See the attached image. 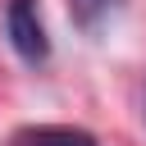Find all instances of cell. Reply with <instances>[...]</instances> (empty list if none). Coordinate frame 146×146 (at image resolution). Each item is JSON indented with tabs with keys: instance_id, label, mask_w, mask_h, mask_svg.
<instances>
[{
	"instance_id": "6da1fadb",
	"label": "cell",
	"mask_w": 146,
	"mask_h": 146,
	"mask_svg": "<svg viewBox=\"0 0 146 146\" xmlns=\"http://www.w3.org/2000/svg\"><path fill=\"white\" fill-rule=\"evenodd\" d=\"M5 32H9V46L18 50L23 64H46V59H50V36H46L32 0H9V9H5Z\"/></svg>"
},
{
	"instance_id": "7a4b0ae2",
	"label": "cell",
	"mask_w": 146,
	"mask_h": 146,
	"mask_svg": "<svg viewBox=\"0 0 146 146\" xmlns=\"http://www.w3.org/2000/svg\"><path fill=\"white\" fill-rule=\"evenodd\" d=\"M9 146H100L87 128H68V123H36V128H23L14 132Z\"/></svg>"
},
{
	"instance_id": "3957f363",
	"label": "cell",
	"mask_w": 146,
	"mask_h": 146,
	"mask_svg": "<svg viewBox=\"0 0 146 146\" xmlns=\"http://www.w3.org/2000/svg\"><path fill=\"white\" fill-rule=\"evenodd\" d=\"M128 0H68V18L82 27V32H100Z\"/></svg>"
},
{
	"instance_id": "277c9868",
	"label": "cell",
	"mask_w": 146,
	"mask_h": 146,
	"mask_svg": "<svg viewBox=\"0 0 146 146\" xmlns=\"http://www.w3.org/2000/svg\"><path fill=\"white\" fill-rule=\"evenodd\" d=\"M141 114H146V110H141Z\"/></svg>"
}]
</instances>
